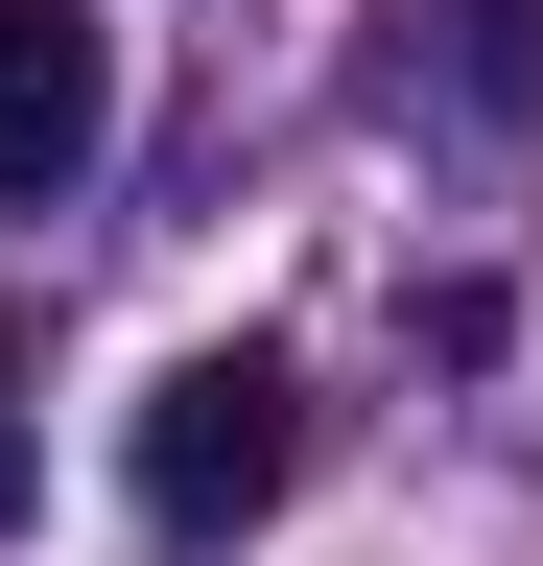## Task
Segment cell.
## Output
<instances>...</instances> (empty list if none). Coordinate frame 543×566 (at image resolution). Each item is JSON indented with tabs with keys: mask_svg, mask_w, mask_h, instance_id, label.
<instances>
[{
	"mask_svg": "<svg viewBox=\"0 0 543 566\" xmlns=\"http://www.w3.org/2000/svg\"><path fill=\"white\" fill-rule=\"evenodd\" d=\"M118 142V48H95V0H0V212H48Z\"/></svg>",
	"mask_w": 543,
	"mask_h": 566,
	"instance_id": "obj_2",
	"label": "cell"
},
{
	"mask_svg": "<svg viewBox=\"0 0 543 566\" xmlns=\"http://www.w3.org/2000/svg\"><path fill=\"white\" fill-rule=\"evenodd\" d=\"M449 24H472L449 71H472V95H497V118H520V95H543V0H449Z\"/></svg>",
	"mask_w": 543,
	"mask_h": 566,
	"instance_id": "obj_3",
	"label": "cell"
},
{
	"mask_svg": "<svg viewBox=\"0 0 543 566\" xmlns=\"http://www.w3.org/2000/svg\"><path fill=\"white\" fill-rule=\"evenodd\" d=\"M118 472H143V520H166V543H237L260 495L307 472L284 354H166V378H143V424H118Z\"/></svg>",
	"mask_w": 543,
	"mask_h": 566,
	"instance_id": "obj_1",
	"label": "cell"
},
{
	"mask_svg": "<svg viewBox=\"0 0 543 566\" xmlns=\"http://www.w3.org/2000/svg\"><path fill=\"white\" fill-rule=\"evenodd\" d=\"M24 495H48V449H24V378H0V520H24Z\"/></svg>",
	"mask_w": 543,
	"mask_h": 566,
	"instance_id": "obj_4",
	"label": "cell"
}]
</instances>
